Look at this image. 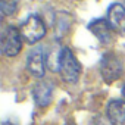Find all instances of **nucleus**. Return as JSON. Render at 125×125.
Here are the masks:
<instances>
[{
	"instance_id": "14",
	"label": "nucleus",
	"mask_w": 125,
	"mask_h": 125,
	"mask_svg": "<svg viewBox=\"0 0 125 125\" xmlns=\"http://www.w3.org/2000/svg\"><path fill=\"white\" fill-rule=\"evenodd\" d=\"M122 93H124V97H125V85H124V88H122Z\"/></svg>"
},
{
	"instance_id": "9",
	"label": "nucleus",
	"mask_w": 125,
	"mask_h": 125,
	"mask_svg": "<svg viewBox=\"0 0 125 125\" xmlns=\"http://www.w3.org/2000/svg\"><path fill=\"white\" fill-rule=\"evenodd\" d=\"M88 30L93 32V35L103 44L109 43L112 40V35H110V25L107 22V19H94L88 24Z\"/></svg>"
},
{
	"instance_id": "5",
	"label": "nucleus",
	"mask_w": 125,
	"mask_h": 125,
	"mask_svg": "<svg viewBox=\"0 0 125 125\" xmlns=\"http://www.w3.org/2000/svg\"><path fill=\"white\" fill-rule=\"evenodd\" d=\"M47 68V60H46V52L43 46H35L30 50L27 56V69L30 74L35 78H43Z\"/></svg>"
},
{
	"instance_id": "8",
	"label": "nucleus",
	"mask_w": 125,
	"mask_h": 125,
	"mask_svg": "<svg viewBox=\"0 0 125 125\" xmlns=\"http://www.w3.org/2000/svg\"><path fill=\"white\" fill-rule=\"evenodd\" d=\"M106 116L112 125H125V102L112 100L106 107Z\"/></svg>"
},
{
	"instance_id": "12",
	"label": "nucleus",
	"mask_w": 125,
	"mask_h": 125,
	"mask_svg": "<svg viewBox=\"0 0 125 125\" xmlns=\"http://www.w3.org/2000/svg\"><path fill=\"white\" fill-rule=\"evenodd\" d=\"M0 9H2L3 16L13 15L15 10H16V2H15V0H2V3H0Z\"/></svg>"
},
{
	"instance_id": "3",
	"label": "nucleus",
	"mask_w": 125,
	"mask_h": 125,
	"mask_svg": "<svg viewBox=\"0 0 125 125\" xmlns=\"http://www.w3.org/2000/svg\"><path fill=\"white\" fill-rule=\"evenodd\" d=\"M124 71V65H122V60L119 59L118 54L115 53H106L102 57L100 62V74L102 78L106 83H113L116 81Z\"/></svg>"
},
{
	"instance_id": "10",
	"label": "nucleus",
	"mask_w": 125,
	"mask_h": 125,
	"mask_svg": "<svg viewBox=\"0 0 125 125\" xmlns=\"http://www.w3.org/2000/svg\"><path fill=\"white\" fill-rule=\"evenodd\" d=\"M62 49L59 46H53L50 50L46 52V60H47V68H50L53 72H59V63H60V56Z\"/></svg>"
},
{
	"instance_id": "1",
	"label": "nucleus",
	"mask_w": 125,
	"mask_h": 125,
	"mask_svg": "<svg viewBox=\"0 0 125 125\" xmlns=\"http://www.w3.org/2000/svg\"><path fill=\"white\" fill-rule=\"evenodd\" d=\"M59 74L65 83L74 84L78 81L81 75V65L74 56V53L68 49H62V56H60V63H59Z\"/></svg>"
},
{
	"instance_id": "2",
	"label": "nucleus",
	"mask_w": 125,
	"mask_h": 125,
	"mask_svg": "<svg viewBox=\"0 0 125 125\" xmlns=\"http://www.w3.org/2000/svg\"><path fill=\"white\" fill-rule=\"evenodd\" d=\"M19 32L27 43H38L46 35V25L37 15H30L19 27Z\"/></svg>"
},
{
	"instance_id": "6",
	"label": "nucleus",
	"mask_w": 125,
	"mask_h": 125,
	"mask_svg": "<svg viewBox=\"0 0 125 125\" xmlns=\"http://www.w3.org/2000/svg\"><path fill=\"white\" fill-rule=\"evenodd\" d=\"M107 22L112 31L125 35V8L119 3H113L107 9Z\"/></svg>"
},
{
	"instance_id": "15",
	"label": "nucleus",
	"mask_w": 125,
	"mask_h": 125,
	"mask_svg": "<svg viewBox=\"0 0 125 125\" xmlns=\"http://www.w3.org/2000/svg\"><path fill=\"white\" fill-rule=\"evenodd\" d=\"M5 125H13V124H5Z\"/></svg>"
},
{
	"instance_id": "13",
	"label": "nucleus",
	"mask_w": 125,
	"mask_h": 125,
	"mask_svg": "<svg viewBox=\"0 0 125 125\" xmlns=\"http://www.w3.org/2000/svg\"><path fill=\"white\" fill-rule=\"evenodd\" d=\"M94 125H112V122H110L107 118L97 116V118H96V121H94Z\"/></svg>"
},
{
	"instance_id": "4",
	"label": "nucleus",
	"mask_w": 125,
	"mask_h": 125,
	"mask_svg": "<svg viewBox=\"0 0 125 125\" xmlns=\"http://www.w3.org/2000/svg\"><path fill=\"white\" fill-rule=\"evenodd\" d=\"M21 32L9 25L3 30L2 32V37H0V46H2V53L5 56H9V57H13L16 54H19L21 49H22V41H21Z\"/></svg>"
},
{
	"instance_id": "11",
	"label": "nucleus",
	"mask_w": 125,
	"mask_h": 125,
	"mask_svg": "<svg viewBox=\"0 0 125 125\" xmlns=\"http://www.w3.org/2000/svg\"><path fill=\"white\" fill-rule=\"evenodd\" d=\"M71 21L72 18L66 13V12H59L57 16H56V34L57 37H62L71 27Z\"/></svg>"
},
{
	"instance_id": "7",
	"label": "nucleus",
	"mask_w": 125,
	"mask_h": 125,
	"mask_svg": "<svg viewBox=\"0 0 125 125\" xmlns=\"http://www.w3.org/2000/svg\"><path fill=\"white\" fill-rule=\"evenodd\" d=\"M32 99L35 102V104L44 107L47 104H50L52 99H53V85L49 81H40L34 85L32 88Z\"/></svg>"
}]
</instances>
